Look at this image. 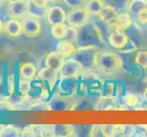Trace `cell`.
<instances>
[{
	"instance_id": "cell-26",
	"label": "cell",
	"mask_w": 147,
	"mask_h": 137,
	"mask_svg": "<svg viewBox=\"0 0 147 137\" xmlns=\"http://www.w3.org/2000/svg\"><path fill=\"white\" fill-rule=\"evenodd\" d=\"M86 0H64V3L71 8L84 7Z\"/></svg>"
},
{
	"instance_id": "cell-34",
	"label": "cell",
	"mask_w": 147,
	"mask_h": 137,
	"mask_svg": "<svg viewBox=\"0 0 147 137\" xmlns=\"http://www.w3.org/2000/svg\"><path fill=\"white\" fill-rule=\"evenodd\" d=\"M2 29H3V22L1 21V19H0V33H1Z\"/></svg>"
},
{
	"instance_id": "cell-31",
	"label": "cell",
	"mask_w": 147,
	"mask_h": 137,
	"mask_svg": "<svg viewBox=\"0 0 147 137\" xmlns=\"http://www.w3.org/2000/svg\"><path fill=\"white\" fill-rule=\"evenodd\" d=\"M143 97H144V101L147 103V88L144 90V93H143Z\"/></svg>"
},
{
	"instance_id": "cell-32",
	"label": "cell",
	"mask_w": 147,
	"mask_h": 137,
	"mask_svg": "<svg viewBox=\"0 0 147 137\" xmlns=\"http://www.w3.org/2000/svg\"><path fill=\"white\" fill-rule=\"evenodd\" d=\"M49 2H53V3H64V0H49Z\"/></svg>"
},
{
	"instance_id": "cell-13",
	"label": "cell",
	"mask_w": 147,
	"mask_h": 137,
	"mask_svg": "<svg viewBox=\"0 0 147 137\" xmlns=\"http://www.w3.org/2000/svg\"><path fill=\"white\" fill-rule=\"evenodd\" d=\"M77 46L75 42L69 39H62L58 44L57 51L61 54L65 59L71 58L73 54L75 53L76 49H77Z\"/></svg>"
},
{
	"instance_id": "cell-1",
	"label": "cell",
	"mask_w": 147,
	"mask_h": 137,
	"mask_svg": "<svg viewBox=\"0 0 147 137\" xmlns=\"http://www.w3.org/2000/svg\"><path fill=\"white\" fill-rule=\"evenodd\" d=\"M105 38H103L100 30L97 25L88 22L82 27L77 28V34L74 42L77 47H85V46H104Z\"/></svg>"
},
{
	"instance_id": "cell-28",
	"label": "cell",
	"mask_w": 147,
	"mask_h": 137,
	"mask_svg": "<svg viewBox=\"0 0 147 137\" xmlns=\"http://www.w3.org/2000/svg\"><path fill=\"white\" fill-rule=\"evenodd\" d=\"M15 108L9 103L7 98L0 101V111H14Z\"/></svg>"
},
{
	"instance_id": "cell-27",
	"label": "cell",
	"mask_w": 147,
	"mask_h": 137,
	"mask_svg": "<svg viewBox=\"0 0 147 137\" xmlns=\"http://www.w3.org/2000/svg\"><path fill=\"white\" fill-rule=\"evenodd\" d=\"M124 101H125V103L130 106H135L139 103L138 97L135 94H133V93H129V94L126 95Z\"/></svg>"
},
{
	"instance_id": "cell-37",
	"label": "cell",
	"mask_w": 147,
	"mask_h": 137,
	"mask_svg": "<svg viewBox=\"0 0 147 137\" xmlns=\"http://www.w3.org/2000/svg\"><path fill=\"white\" fill-rule=\"evenodd\" d=\"M146 2H147V0H146Z\"/></svg>"
},
{
	"instance_id": "cell-6",
	"label": "cell",
	"mask_w": 147,
	"mask_h": 137,
	"mask_svg": "<svg viewBox=\"0 0 147 137\" xmlns=\"http://www.w3.org/2000/svg\"><path fill=\"white\" fill-rule=\"evenodd\" d=\"M23 34L28 38H35L40 35L42 31V27L39 19L31 16L24 17L22 20Z\"/></svg>"
},
{
	"instance_id": "cell-3",
	"label": "cell",
	"mask_w": 147,
	"mask_h": 137,
	"mask_svg": "<svg viewBox=\"0 0 147 137\" xmlns=\"http://www.w3.org/2000/svg\"><path fill=\"white\" fill-rule=\"evenodd\" d=\"M99 52L100 49L96 46L78 47L71 58L82 65L83 70H90L96 69V59Z\"/></svg>"
},
{
	"instance_id": "cell-21",
	"label": "cell",
	"mask_w": 147,
	"mask_h": 137,
	"mask_svg": "<svg viewBox=\"0 0 147 137\" xmlns=\"http://www.w3.org/2000/svg\"><path fill=\"white\" fill-rule=\"evenodd\" d=\"M21 130L14 125H4L0 131V136L2 137H18L21 135Z\"/></svg>"
},
{
	"instance_id": "cell-14",
	"label": "cell",
	"mask_w": 147,
	"mask_h": 137,
	"mask_svg": "<svg viewBox=\"0 0 147 137\" xmlns=\"http://www.w3.org/2000/svg\"><path fill=\"white\" fill-rule=\"evenodd\" d=\"M5 31L11 38H17L23 33V26L22 21L18 18H11L6 23Z\"/></svg>"
},
{
	"instance_id": "cell-22",
	"label": "cell",
	"mask_w": 147,
	"mask_h": 137,
	"mask_svg": "<svg viewBox=\"0 0 147 137\" xmlns=\"http://www.w3.org/2000/svg\"><path fill=\"white\" fill-rule=\"evenodd\" d=\"M97 110H113L115 109L116 101L113 97H102L98 101Z\"/></svg>"
},
{
	"instance_id": "cell-4",
	"label": "cell",
	"mask_w": 147,
	"mask_h": 137,
	"mask_svg": "<svg viewBox=\"0 0 147 137\" xmlns=\"http://www.w3.org/2000/svg\"><path fill=\"white\" fill-rule=\"evenodd\" d=\"M90 14L87 11L84 7L72 8V10L67 14V18L66 21L70 27L79 28L82 27L83 25L87 24L90 20Z\"/></svg>"
},
{
	"instance_id": "cell-33",
	"label": "cell",
	"mask_w": 147,
	"mask_h": 137,
	"mask_svg": "<svg viewBox=\"0 0 147 137\" xmlns=\"http://www.w3.org/2000/svg\"><path fill=\"white\" fill-rule=\"evenodd\" d=\"M18 1H23V0H7L8 3H14V2H18Z\"/></svg>"
},
{
	"instance_id": "cell-20",
	"label": "cell",
	"mask_w": 147,
	"mask_h": 137,
	"mask_svg": "<svg viewBox=\"0 0 147 137\" xmlns=\"http://www.w3.org/2000/svg\"><path fill=\"white\" fill-rule=\"evenodd\" d=\"M147 8L146 0H131L128 6V11L134 16H137L142 10Z\"/></svg>"
},
{
	"instance_id": "cell-23",
	"label": "cell",
	"mask_w": 147,
	"mask_h": 137,
	"mask_svg": "<svg viewBox=\"0 0 147 137\" xmlns=\"http://www.w3.org/2000/svg\"><path fill=\"white\" fill-rule=\"evenodd\" d=\"M105 6H111L115 7L118 11H121L124 10L126 7L128 8L129 3L131 0H101Z\"/></svg>"
},
{
	"instance_id": "cell-7",
	"label": "cell",
	"mask_w": 147,
	"mask_h": 137,
	"mask_svg": "<svg viewBox=\"0 0 147 137\" xmlns=\"http://www.w3.org/2000/svg\"><path fill=\"white\" fill-rule=\"evenodd\" d=\"M66 18H67V14L62 7L54 6L47 9L46 19L49 24H50L51 26L52 25L65 23Z\"/></svg>"
},
{
	"instance_id": "cell-25",
	"label": "cell",
	"mask_w": 147,
	"mask_h": 137,
	"mask_svg": "<svg viewBox=\"0 0 147 137\" xmlns=\"http://www.w3.org/2000/svg\"><path fill=\"white\" fill-rule=\"evenodd\" d=\"M30 80H23L20 78L19 82H18V90L19 92L21 93L22 95L27 96V94L28 93V91L30 90Z\"/></svg>"
},
{
	"instance_id": "cell-18",
	"label": "cell",
	"mask_w": 147,
	"mask_h": 137,
	"mask_svg": "<svg viewBox=\"0 0 147 137\" xmlns=\"http://www.w3.org/2000/svg\"><path fill=\"white\" fill-rule=\"evenodd\" d=\"M105 7L104 3L101 0H86L84 7L90 15H98Z\"/></svg>"
},
{
	"instance_id": "cell-5",
	"label": "cell",
	"mask_w": 147,
	"mask_h": 137,
	"mask_svg": "<svg viewBox=\"0 0 147 137\" xmlns=\"http://www.w3.org/2000/svg\"><path fill=\"white\" fill-rule=\"evenodd\" d=\"M83 68L79 62L72 58L66 59L61 70H59V75L61 79H73L78 77L82 73Z\"/></svg>"
},
{
	"instance_id": "cell-17",
	"label": "cell",
	"mask_w": 147,
	"mask_h": 137,
	"mask_svg": "<svg viewBox=\"0 0 147 137\" xmlns=\"http://www.w3.org/2000/svg\"><path fill=\"white\" fill-rule=\"evenodd\" d=\"M68 32H69V28L64 23L52 25L51 28H50V33H51L52 37L59 40L67 38Z\"/></svg>"
},
{
	"instance_id": "cell-30",
	"label": "cell",
	"mask_w": 147,
	"mask_h": 137,
	"mask_svg": "<svg viewBox=\"0 0 147 137\" xmlns=\"http://www.w3.org/2000/svg\"><path fill=\"white\" fill-rule=\"evenodd\" d=\"M31 1L37 5L38 7H42L45 9H48V3H49V0H31Z\"/></svg>"
},
{
	"instance_id": "cell-8",
	"label": "cell",
	"mask_w": 147,
	"mask_h": 137,
	"mask_svg": "<svg viewBox=\"0 0 147 137\" xmlns=\"http://www.w3.org/2000/svg\"><path fill=\"white\" fill-rule=\"evenodd\" d=\"M108 41L111 47L119 50L124 49L130 41V38L123 31L113 29L108 38Z\"/></svg>"
},
{
	"instance_id": "cell-19",
	"label": "cell",
	"mask_w": 147,
	"mask_h": 137,
	"mask_svg": "<svg viewBox=\"0 0 147 137\" xmlns=\"http://www.w3.org/2000/svg\"><path fill=\"white\" fill-rule=\"evenodd\" d=\"M46 13L47 9L38 7L37 5H35L31 0H28V10L27 14L28 16H31L33 18H46Z\"/></svg>"
},
{
	"instance_id": "cell-16",
	"label": "cell",
	"mask_w": 147,
	"mask_h": 137,
	"mask_svg": "<svg viewBox=\"0 0 147 137\" xmlns=\"http://www.w3.org/2000/svg\"><path fill=\"white\" fill-rule=\"evenodd\" d=\"M59 73V72H55V70L46 67V68L39 70V72L38 73L36 78L38 80H42V82H45L50 84L51 86H53L56 82H57Z\"/></svg>"
},
{
	"instance_id": "cell-10",
	"label": "cell",
	"mask_w": 147,
	"mask_h": 137,
	"mask_svg": "<svg viewBox=\"0 0 147 137\" xmlns=\"http://www.w3.org/2000/svg\"><path fill=\"white\" fill-rule=\"evenodd\" d=\"M65 59H66L58 51L49 52L46 56V58H45V66L49 69L55 70V72H59V70H61L63 66Z\"/></svg>"
},
{
	"instance_id": "cell-11",
	"label": "cell",
	"mask_w": 147,
	"mask_h": 137,
	"mask_svg": "<svg viewBox=\"0 0 147 137\" xmlns=\"http://www.w3.org/2000/svg\"><path fill=\"white\" fill-rule=\"evenodd\" d=\"M133 18H131V14L130 12H120L117 17V19H116L114 29L125 32L128 28L133 26Z\"/></svg>"
},
{
	"instance_id": "cell-9",
	"label": "cell",
	"mask_w": 147,
	"mask_h": 137,
	"mask_svg": "<svg viewBox=\"0 0 147 137\" xmlns=\"http://www.w3.org/2000/svg\"><path fill=\"white\" fill-rule=\"evenodd\" d=\"M119 13L120 12L115 7L111 6H105L98 15V18L100 21H102L103 23L114 29V25Z\"/></svg>"
},
{
	"instance_id": "cell-15",
	"label": "cell",
	"mask_w": 147,
	"mask_h": 137,
	"mask_svg": "<svg viewBox=\"0 0 147 137\" xmlns=\"http://www.w3.org/2000/svg\"><path fill=\"white\" fill-rule=\"evenodd\" d=\"M37 67L31 62H25L19 68V76L23 80H32L37 77Z\"/></svg>"
},
{
	"instance_id": "cell-2",
	"label": "cell",
	"mask_w": 147,
	"mask_h": 137,
	"mask_svg": "<svg viewBox=\"0 0 147 137\" xmlns=\"http://www.w3.org/2000/svg\"><path fill=\"white\" fill-rule=\"evenodd\" d=\"M96 69L108 76L117 75L123 70V59L118 53L100 50L96 59Z\"/></svg>"
},
{
	"instance_id": "cell-12",
	"label": "cell",
	"mask_w": 147,
	"mask_h": 137,
	"mask_svg": "<svg viewBox=\"0 0 147 137\" xmlns=\"http://www.w3.org/2000/svg\"><path fill=\"white\" fill-rule=\"evenodd\" d=\"M28 10V1L23 0V1L9 3L8 6V12L12 18H23L27 14Z\"/></svg>"
},
{
	"instance_id": "cell-35",
	"label": "cell",
	"mask_w": 147,
	"mask_h": 137,
	"mask_svg": "<svg viewBox=\"0 0 147 137\" xmlns=\"http://www.w3.org/2000/svg\"><path fill=\"white\" fill-rule=\"evenodd\" d=\"M3 2H4V0H0V5H1V4H2Z\"/></svg>"
},
{
	"instance_id": "cell-24",
	"label": "cell",
	"mask_w": 147,
	"mask_h": 137,
	"mask_svg": "<svg viewBox=\"0 0 147 137\" xmlns=\"http://www.w3.org/2000/svg\"><path fill=\"white\" fill-rule=\"evenodd\" d=\"M135 63L144 70H147V49L138 50L135 56Z\"/></svg>"
},
{
	"instance_id": "cell-36",
	"label": "cell",
	"mask_w": 147,
	"mask_h": 137,
	"mask_svg": "<svg viewBox=\"0 0 147 137\" xmlns=\"http://www.w3.org/2000/svg\"><path fill=\"white\" fill-rule=\"evenodd\" d=\"M145 82H146V83H147V76H146V79H145Z\"/></svg>"
},
{
	"instance_id": "cell-29",
	"label": "cell",
	"mask_w": 147,
	"mask_h": 137,
	"mask_svg": "<svg viewBox=\"0 0 147 137\" xmlns=\"http://www.w3.org/2000/svg\"><path fill=\"white\" fill-rule=\"evenodd\" d=\"M136 18H137V20L140 24L147 25V8L142 10L140 13H138Z\"/></svg>"
}]
</instances>
